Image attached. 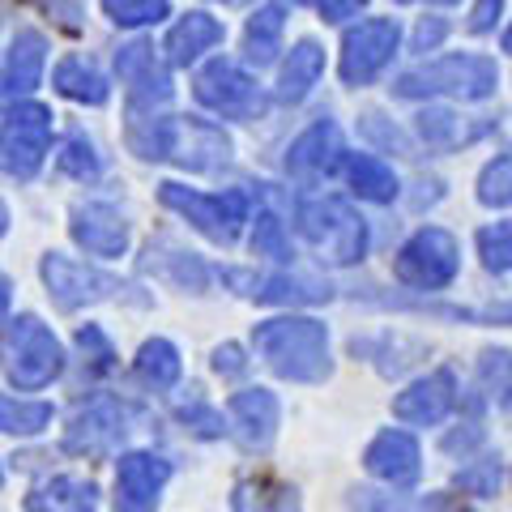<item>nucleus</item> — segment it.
I'll return each instance as SVG.
<instances>
[{"mask_svg": "<svg viewBox=\"0 0 512 512\" xmlns=\"http://www.w3.org/2000/svg\"><path fill=\"white\" fill-rule=\"evenodd\" d=\"M252 350L269 372L295 384H320L333 376L329 329L312 316H278L252 329Z\"/></svg>", "mask_w": 512, "mask_h": 512, "instance_id": "1", "label": "nucleus"}, {"mask_svg": "<svg viewBox=\"0 0 512 512\" xmlns=\"http://www.w3.org/2000/svg\"><path fill=\"white\" fill-rule=\"evenodd\" d=\"M64 372V346L39 316L5 320V380L18 393L47 389Z\"/></svg>", "mask_w": 512, "mask_h": 512, "instance_id": "2", "label": "nucleus"}, {"mask_svg": "<svg viewBox=\"0 0 512 512\" xmlns=\"http://www.w3.org/2000/svg\"><path fill=\"white\" fill-rule=\"evenodd\" d=\"M299 235L320 252L329 265H359L367 252V227L363 218L338 197H320L299 205Z\"/></svg>", "mask_w": 512, "mask_h": 512, "instance_id": "3", "label": "nucleus"}, {"mask_svg": "<svg viewBox=\"0 0 512 512\" xmlns=\"http://www.w3.org/2000/svg\"><path fill=\"white\" fill-rule=\"evenodd\" d=\"M43 286L52 303L60 312H77V308H90V303H107V299H128V303H150L146 295H137V286H128L120 278L103 274L94 265H82L73 256H60V252H47L43 265Z\"/></svg>", "mask_w": 512, "mask_h": 512, "instance_id": "4", "label": "nucleus"}, {"mask_svg": "<svg viewBox=\"0 0 512 512\" xmlns=\"http://www.w3.org/2000/svg\"><path fill=\"white\" fill-rule=\"evenodd\" d=\"M133 431V406L120 402L111 393H94L86 402H77V410L69 414V427H64V453L73 457H111L116 448L128 440Z\"/></svg>", "mask_w": 512, "mask_h": 512, "instance_id": "5", "label": "nucleus"}, {"mask_svg": "<svg viewBox=\"0 0 512 512\" xmlns=\"http://www.w3.org/2000/svg\"><path fill=\"white\" fill-rule=\"evenodd\" d=\"M457 269H461V248H457V239L440 227L410 235L393 261L397 282L414 286V291H444V286H453Z\"/></svg>", "mask_w": 512, "mask_h": 512, "instance_id": "6", "label": "nucleus"}, {"mask_svg": "<svg viewBox=\"0 0 512 512\" xmlns=\"http://www.w3.org/2000/svg\"><path fill=\"white\" fill-rule=\"evenodd\" d=\"M163 205L184 214L192 227L205 231L214 244H235L239 227L248 222V197L244 192H227V197H205V192H188L180 184H163Z\"/></svg>", "mask_w": 512, "mask_h": 512, "instance_id": "7", "label": "nucleus"}, {"mask_svg": "<svg viewBox=\"0 0 512 512\" xmlns=\"http://www.w3.org/2000/svg\"><path fill=\"white\" fill-rule=\"evenodd\" d=\"M47 141H52V116L35 103L9 107V124H5V167L13 180H30L39 171Z\"/></svg>", "mask_w": 512, "mask_h": 512, "instance_id": "8", "label": "nucleus"}, {"mask_svg": "<svg viewBox=\"0 0 512 512\" xmlns=\"http://www.w3.org/2000/svg\"><path fill=\"white\" fill-rule=\"evenodd\" d=\"M171 461L158 453H124L116 466V512H158Z\"/></svg>", "mask_w": 512, "mask_h": 512, "instance_id": "9", "label": "nucleus"}, {"mask_svg": "<svg viewBox=\"0 0 512 512\" xmlns=\"http://www.w3.org/2000/svg\"><path fill=\"white\" fill-rule=\"evenodd\" d=\"M495 86V69L487 60H444L423 73L402 77L397 94H461V99H483Z\"/></svg>", "mask_w": 512, "mask_h": 512, "instance_id": "10", "label": "nucleus"}, {"mask_svg": "<svg viewBox=\"0 0 512 512\" xmlns=\"http://www.w3.org/2000/svg\"><path fill=\"white\" fill-rule=\"evenodd\" d=\"M222 282L235 286V295H244L252 303H329L333 286L299 274H248V269H222Z\"/></svg>", "mask_w": 512, "mask_h": 512, "instance_id": "11", "label": "nucleus"}, {"mask_svg": "<svg viewBox=\"0 0 512 512\" xmlns=\"http://www.w3.org/2000/svg\"><path fill=\"white\" fill-rule=\"evenodd\" d=\"M363 466L372 478H380L384 487H393V491H410L414 483H419V474H423V448L419 440L410 436V431H380V436L367 444V453H363Z\"/></svg>", "mask_w": 512, "mask_h": 512, "instance_id": "12", "label": "nucleus"}, {"mask_svg": "<svg viewBox=\"0 0 512 512\" xmlns=\"http://www.w3.org/2000/svg\"><path fill=\"white\" fill-rule=\"evenodd\" d=\"M453 406H457V376L448 367L419 376L393 397V414L410 427H436L453 414Z\"/></svg>", "mask_w": 512, "mask_h": 512, "instance_id": "13", "label": "nucleus"}, {"mask_svg": "<svg viewBox=\"0 0 512 512\" xmlns=\"http://www.w3.org/2000/svg\"><path fill=\"white\" fill-rule=\"evenodd\" d=\"M278 419H282V406L269 389H244L227 402V423H231V436L248 448V453H265L278 436Z\"/></svg>", "mask_w": 512, "mask_h": 512, "instance_id": "14", "label": "nucleus"}, {"mask_svg": "<svg viewBox=\"0 0 512 512\" xmlns=\"http://www.w3.org/2000/svg\"><path fill=\"white\" fill-rule=\"evenodd\" d=\"M69 231L77 239V248L90 252V256H103V261H111V256H124L128 248V222L120 210H111V205H77L73 210V222Z\"/></svg>", "mask_w": 512, "mask_h": 512, "instance_id": "15", "label": "nucleus"}, {"mask_svg": "<svg viewBox=\"0 0 512 512\" xmlns=\"http://www.w3.org/2000/svg\"><path fill=\"white\" fill-rule=\"evenodd\" d=\"M26 512H99V487L73 474H56L26 495Z\"/></svg>", "mask_w": 512, "mask_h": 512, "instance_id": "16", "label": "nucleus"}, {"mask_svg": "<svg viewBox=\"0 0 512 512\" xmlns=\"http://www.w3.org/2000/svg\"><path fill=\"white\" fill-rule=\"evenodd\" d=\"M393 26H363L359 35H350L346 43V60H342V73L346 82H372V77L389 64L393 56Z\"/></svg>", "mask_w": 512, "mask_h": 512, "instance_id": "17", "label": "nucleus"}, {"mask_svg": "<svg viewBox=\"0 0 512 512\" xmlns=\"http://www.w3.org/2000/svg\"><path fill=\"white\" fill-rule=\"evenodd\" d=\"M197 94H201L205 107L222 111V116H244L252 107V82L244 73H235L231 64H214L210 73H201Z\"/></svg>", "mask_w": 512, "mask_h": 512, "instance_id": "18", "label": "nucleus"}, {"mask_svg": "<svg viewBox=\"0 0 512 512\" xmlns=\"http://www.w3.org/2000/svg\"><path fill=\"white\" fill-rule=\"evenodd\" d=\"M231 512H299V491L278 478H239L231 491Z\"/></svg>", "mask_w": 512, "mask_h": 512, "instance_id": "19", "label": "nucleus"}, {"mask_svg": "<svg viewBox=\"0 0 512 512\" xmlns=\"http://www.w3.org/2000/svg\"><path fill=\"white\" fill-rule=\"evenodd\" d=\"M342 154L338 146V128L333 124H316L312 133H303L295 146H291V158H286V167L299 171V175H320L333 167V158Z\"/></svg>", "mask_w": 512, "mask_h": 512, "instance_id": "20", "label": "nucleus"}, {"mask_svg": "<svg viewBox=\"0 0 512 512\" xmlns=\"http://www.w3.org/2000/svg\"><path fill=\"white\" fill-rule=\"evenodd\" d=\"M180 372H184L180 350H175L167 338H150L137 350V380L150 384V389H158V393L175 389V384H180Z\"/></svg>", "mask_w": 512, "mask_h": 512, "instance_id": "21", "label": "nucleus"}, {"mask_svg": "<svg viewBox=\"0 0 512 512\" xmlns=\"http://www.w3.org/2000/svg\"><path fill=\"white\" fill-rule=\"evenodd\" d=\"M384 308H414L440 320H470V325H512V303H491V308H453V303H427V299H384L376 295Z\"/></svg>", "mask_w": 512, "mask_h": 512, "instance_id": "22", "label": "nucleus"}, {"mask_svg": "<svg viewBox=\"0 0 512 512\" xmlns=\"http://www.w3.org/2000/svg\"><path fill=\"white\" fill-rule=\"evenodd\" d=\"M478 397L491 406L512 402V350H483V359H478Z\"/></svg>", "mask_w": 512, "mask_h": 512, "instance_id": "23", "label": "nucleus"}, {"mask_svg": "<svg viewBox=\"0 0 512 512\" xmlns=\"http://www.w3.org/2000/svg\"><path fill=\"white\" fill-rule=\"evenodd\" d=\"M350 184L359 188V197L367 201H393L397 197V180H393V171L380 163V158H350Z\"/></svg>", "mask_w": 512, "mask_h": 512, "instance_id": "24", "label": "nucleus"}, {"mask_svg": "<svg viewBox=\"0 0 512 512\" xmlns=\"http://www.w3.org/2000/svg\"><path fill=\"white\" fill-rule=\"evenodd\" d=\"M56 410L47 402H18V397H5V406H0V427L9 431V436H39L43 427H52Z\"/></svg>", "mask_w": 512, "mask_h": 512, "instance_id": "25", "label": "nucleus"}, {"mask_svg": "<svg viewBox=\"0 0 512 512\" xmlns=\"http://www.w3.org/2000/svg\"><path fill=\"white\" fill-rule=\"evenodd\" d=\"M39 69H43V43H39L35 35L18 39V43H13V56H9V73H5L9 94L35 86V82H39Z\"/></svg>", "mask_w": 512, "mask_h": 512, "instance_id": "26", "label": "nucleus"}, {"mask_svg": "<svg viewBox=\"0 0 512 512\" xmlns=\"http://www.w3.org/2000/svg\"><path fill=\"white\" fill-rule=\"evenodd\" d=\"M77 350H82V363H86V376H107L116 372V346H111V338L99 329V325H82L77 329Z\"/></svg>", "mask_w": 512, "mask_h": 512, "instance_id": "27", "label": "nucleus"}, {"mask_svg": "<svg viewBox=\"0 0 512 512\" xmlns=\"http://www.w3.org/2000/svg\"><path fill=\"white\" fill-rule=\"evenodd\" d=\"M56 86L69 94V99H82V103H103L107 99V86H103V77L86 69L82 60H69V64H60V73H56Z\"/></svg>", "mask_w": 512, "mask_h": 512, "instance_id": "28", "label": "nucleus"}, {"mask_svg": "<svg viewBox=\"0 0 512 512\" xmlns=\"http://www.w3.org/2000/svg\"><path fill=\"white\" fill-rule=\"evenodd\" d=\"M175 419H180L192 431V436H201V440H222L231 431V423L222 419V410H214L210 402H201V397H192V402L175 406Z\"/></svg>", "mask_w": 512, "mask_h": 512, "instance_id": "29", "label": "nucleus"}, {"mask_svg": "<svg viewBox=\"0 0 512 512\" xmlns=\"http://www.w3.org/2000/svg\"><path fill=\"white\" fill-rule=\"evenodd\" d=\"M316 73H320V52L312 43H303L299 52L291 56V64H286V73H282V99H303V94L312 90L316 82Z\"/></svg>", "mask_w": 512, "mask_h": 512, "instance_id": "30", "label": "nucleus"}, {"mask_svg": "<svg viewBox=\"0 0 512 512\" xmlns=\"http://www.w3.org/2000/svg\"><path fill=\"white\" fill-rule=\"evenodd\" d=\"M500 457H478V461H470V466H461L457 474H453V487L461 491V495H495L500 491Z\"/></svg>", "mask_w": 512, "mask_h": 512, "instance_id": "31", "label": "nucleus"}, {"mask_svg": "<svg viewBox=\"0 0 512 512\" xmlns=\"http://www.w3.org/2000/svg\"><path fill=\"white\" fill-rule=\"evenodd\" d=\"M478 252H483L487 274H508L512 269V222L478 231Z\"/></svg>", "mask_w": 512, "mask_h": 512, "instance_id": "32", "label": "nucleus"}, {"mask_svg": "<svg viewBox=\"0 0 512 512\" xmlns=\"http://www.w3.org/2000/svg\"><path fill=\"white\" fill-rule=\"evenodd\" d=\"M478 201L483 205H512V154L483 171V180H478Z\"/></svg>", "mask_w": 512, "mask_h": 512, "instance_id": "33", "label": "nucleus"}, {"mask_svg": "<svg viewBox=\"0 0 512 512\" xmlns=\"http://www.w3.org/2000/svg\"><path fill=\"white\" fill-rule=\"evenodd\" d=\"M218 39V30L210 26V22H201V18H188L180 30L171 35V52H175V60H192L201 52V47H210Z\"/></svg>", "mask_w": 512, "mask_h": 512, "instance_id": "34", "label": "nucleus"}, {"mask_svg": "<svg viewBox=\"0 0 512 512\" xmlns=\"http://www.w3.org/2000/svg\"><path fill=\"white\" fill-rule=\"evenodd\" d=\"M252 248L261 256H274V261H291V244H286V231L274 214H261L256 218V231H252Z\"/></svg>", "mask_w": 512, "mask_h": 512, "instance_id": "35", "label": "nucleus"}, {"mask_svg": "<svg viewBox=\"0 0 512 512\" xmlns=\"http://www.w3.org/2000/svg\"><path fill=\"white\" fill-rule=\"evenodd\" d=\"M60 167L77 175V180H86V175H99V158H94V146L82 137H69V146L60 154Z\"/></svg>", "mask_w": 512, "mask_h": 512, "instance_id": "36", "label": "nucleus"}, {"mask_svg": "<svg viewBox=\"0 0 512 512\" xmlns=\"http://www.w3.org/2000/svg\"><path fill=\"white\" fill-rule=\"evenodd\" d=\"M214 372L218 376H227V380H239L248 372V359H244V346H235V342H227V346H218L214 350Z\"/></svg>", "mask_w": 512, "mask_h": 512, "instance_id": "37", "label": "nucleus"}, {"mask_svg": "<svg viewBox=\"0 0 512 512\" xmlns=\"http://www.w3.org/2000/svg\"><path fill=\"white\" fill-rule=\"evenodd\" d=\"M478 444H483V423H478V419H470L466 423V431H448V436L440 440V448H444V453H461V457H466V453H474V448Z\"/></svg>", "mask_w": 512, "mask_h": 512, "instance_id": "38", "label": "nucleus"}, {"mask_svg": "<svg viewBox=\"0 0 512 512\" xmlns=\"http://www.w3.org/2000/svg\"><path fill=\"white\" fill-rule=\"evenodd\" d=\"M350 512H410L402 500H393V495H376V491H355V500H350Z\"/></svg>", "mask_w": 512, "mask_h": 512, "instance_id": "39", "label": "nucleus"}]
</instances>
